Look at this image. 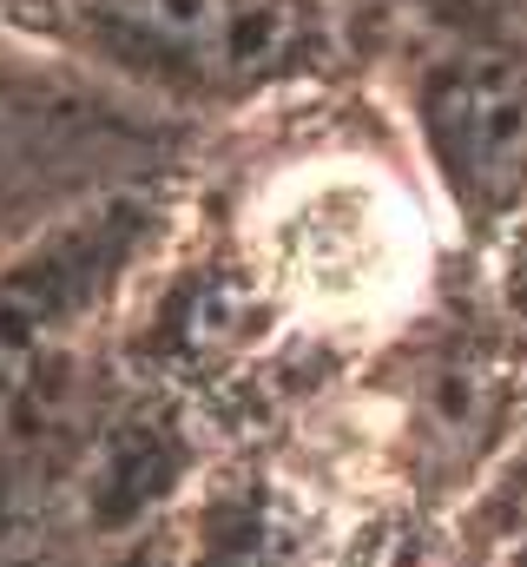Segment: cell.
<instances>
[{"label":"cell","mask_w":527,"mask_h":567,"mask_svg":"<svg viewBox=\"0 0 527 567\" xmlns=\"http://www.w3.org/2000/svg\"><path fill=\"white\" fill-rule=\"evenodd\" d=\"M27 33L66 60L158 93V100H245L283 80L317 27L323 0H7Z\"/></svg>","instance_id":"obj_1"},{"label":"cell","mask_w":527,"mask_h":567,"mask_svg":"<svg viewBox=\"0 0 527 567\" xmlns=\"http://www.w3.org/2000/svg\"><path fill=\"white\" fill-rule=\"evenodd\" d=\"M138 225L145 212L120 198L106 212L73 218L40 251H27L13 271H0V383H13L66 323H80L120 284L132 245H138Z\"/></svg>","instance_id":"obj_3"},{"label":"cell","mask_w":527,"mask_h":567,"mask_svg":"<svg viewBox=\"0 0 527 567\" xmlns=\"http://www.w3.org/2000/svg\"><path fill=\"white\" fill-rule=\"evenodd\" d=\"M422 133L468 205H515L527 192V60L468 53L442 66L422 100Z\"/></svg>","instance_id":"obj_2"}]
</instances>
